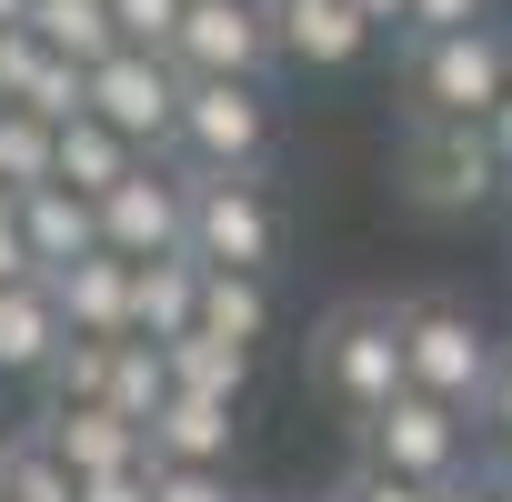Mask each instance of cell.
<instances>
[{"mask_svg": "<svg viewBox=\"0 0 512 502\" xmlns=\"http://www.w3.org/2000/svg\"><path fill=\"white\" fill-rule=\"evenodd\" d=\"M171 61L181 81H272V0H191Z\"/></svg>", "mask_w": 512, "mask_h": 502, "instance_id": "30bf717a", "label": "cell"}, {"mask_svg": "<svg viewBox=\"0 0 512 502\" xmlns=\"http://www.w3.org/2000/svg\"><path fill=\"white\" fill-rule=\"evenodd\" d=\"M412 41H462V31H492V0H412L402 11Z\"/></svg>", "mask_w": 512, "mask_h": 502, "instance_id": "4316f807", "label": "cell"}, {"mask_svg": "<svg viewBox=\"0 0 512 502\" xmlns=\"http://www.w3.org/2000/svg\"><path fill=\"white\" fill-rule=\"evenodd\" d=\"M402 362H412V392L422 402H442V412H482V392H492V372H502V342L472 322V302H452V292H412L402 302Z\"/></svg>", "mask_w": 512, "mask_h": 502, "instance_id": "7a4b0ae2", "label": "cell"}, {"mask_svg": "<svg viewBox=\"0 0 512 502\" xmlns=\"http://www.w3.org/2000/svg\"><path fill=\"white\" fill-rule=\"evenodd\" d=\"M181 61H161V51H111L101 71H91V121L101 131H121L141 161H171V131H181Z\"/></svg>", "mask_w": 512, "mask_h": 502, "instance_id": "5b68a950", "label": "cell"}, {"mask_svg": "<svg viewBox=\"0 0 512 502\" xmlns=\"http://www.w3.org/2000/svg\"><path fill=\"white\" fill-rule=\"evenodd\" d=\"M11 211H21V231H31V262H41V282L101 251V211H91L81 191H61V181H51V191H31V201H11Z\"/></svg>", "mask_w": 512, "mask_h": 502, "instance_id": "e0dca14e", "label": "cell"}, {"mask_svg": "<svg viewBox=\"0 0 512 502\" xmlns=\"http://www.w3.org/2000/svg\"><path fill=\"white\" fill-rule=\"evenodd\" d=\"M492 492H502V502H512V472H492Z\"/></svg>", "mask_w": 512, "mask_h": 502, "instance_id": "8d00e7d4", "label": "cell"}, {"mask_svg": "<svg viewBox=\"0 0 512 502\" xmlns=\"http://www.w3.org/2000/svg\"><path fill=\"white\" fill-rule=\"evenodd\" d=\"M402 11H412V0H362V21H372V31H382V21L402 31Z\"/></svg>", "mask_w": 512, "mask_h": 502, "instance_id": "836d02e7", "label": "cell"}, {"mask_svg": "<svg viewBox=\"0 0 512 502\" xmlns=\"http://www.w3.org/2000/svg\"><path fill=\"white\" fill-rule=\"evenodd\" d=\"M81 502H151V472H111V482H81Z\"/></svg>", "mask_w": 512, "mask_h": 502, "instance_id": "1f68e13d", "label": "cell"}, {"mask_svg": "<svg viewBox=\"0 0 512 502\" xmlns=\"http://www.w3.org/2000/svg\"><path fill=\"white\" fill-rule=\"evenodd\" d=\"M272 51L292 71H352L372 51V21L362 0H272Z\"/></svg>", "mask_w": 512, "mask_h": 502, "instance_id": "8fae6325", "label": "cell"}, {"mask_svg": "<svg viewBox=\"0 0 512 502\" xmlns=\"http://www.w3.org/2000/svg\"><path fill=\"white\" fill-rule=\"evenodd\" d=\"M402 181H412L422 211H492V201L512 191L492 131H472V121H422L412 151H402Z\"/></svg>", "mask_w": 512, "mask_h": 502, "instance_id": "52a82bcc", "label": "cell"}, {"mask_svg": "<svg viewBox=\"0 0 512 502\" xmlns=\"http://www.w3.org/2000/svg\"><path fill=\"white\" fill-rule=\"evenodd\" d=\"M131 171H141V151H131L121 131H101V121H71V131H61V191H81L91 211H101Z\"/></svg>", "mask_w": 512, "mask_h": 502, "instance_id": "d6986e66", "label": "cell"}, {"mask_svg": "<svg viewBox=\"0 0 512 502\" xmlns=\"http://www.w3.org/2000/svg\"><path fill=\"white\" fill-rule=\"evenodd\" d=\"M61 181V131L31 111H0V201H31Z\"/></svg>", "mask_w": 512, "mask_h": 502, "instance_id": "7402d4cb", "label": "cell"}, {"mask_svg": "<svg viewBox=\"0 0 512 502\" xmlns=\"http://www.w3.org/2000/svg\"><path fill=\"white\" fill-rule=\"evenodd\" d=\"M312 372H322V392H332L352 422L392 412V402L412 392V362H402V302H332V312L312 322Z\"/></svg>", "mask_w": 512, "mask_h": 502, "instance_id": "6da1fadb", "label": "cell"}, {"mask_svg": "<svg viewBox=\"0 0 512 502\" xmlns=\"http://www.w3.org/2000/svg\"><path fill=\"white\" fill-rule=\"evenodd\" d=\"M171 392H191V402H221V412H241V392H251V352H231V342L191 332V342H171Z\"/></svg>", "mask_w": 512, "mask_h": 502, "instance_id": "44dd1931", "label": "cell"}, {"mask_svg": "<svg viewBox=\"0 0 512 502\" xmlns=\"http://www.w3.org/2000/svg\"><path fill=\"white\" fill-rule=\"evenodd\" d=\"M512 91V41L502 31H462V41H412V101L422 121H492Z\"/></svg>", "mask_w": 512, "mask_h": 502, "instance_id": "8992f818", "label": "cell"}, {"mask_svg": "<svg viewBox=\"0 0 512 502\" xmlns=\"http://www.w3.org/2000/svg\"><path fill=\"white\" fill-rule=\"evenodd\" d=\"M442 502H502V492H492V482H452Z\"/></svg>", "mask_w": 512, "mask_h": 502, "instance_id": "e575fe53", "label": "cell"}, {"mask_svg": "<svg viewBox=\"0 0 512 502\" xmlns=\"http://www.w3.org/2000/svg\"><path fill=\"white\" fill-rule=\"evenodd\" d=\"M21 282H41V262H31V231H21V211L0 201V292H21Z\"/></svg>", "mask_w": 512, "mask_h": 502, "instance_id": "f1b7e54d", "label": "cell"}, {"mask_svg": "<svg viewBox=\"0 0 512 502\" xmlns=\"http://www.w3.org/2000/svg\"><path fill=\"white\" fill-rule=\"evenodd\" d=\"M111 352H121V342H71V352L41 372L51 412H111Z\"/></svg>", "mask_w": 512, "mask_h": 502, "instance_id": "cb8c5ba5", "label": "cell"}, {"mask_svg": "<svg viewBox=\"0 0 512 502\" xmlns=\"http://www.w3.org/2000/svg\"><path fill=\"white\" fill-rule=\"evenodd\" d=\"M272 131H282L272 81H191V91H181L171 161H181V171H221V181H241V171L272 161Z\"/></svg>", "mask_w": 512, "mask_h": 502, "instance_id": "3957f363", "label": "cell"}, {"mask_svg": "<svg viewBox=\"0 0 512 502\" xmlns=\"http://www.w3.org/2000/svg\"><path fill=\"white\" fill-rule=\"evenodd\" d=\"M362 462L392 472V482H412V492L472 482V472H462V412H442V402H422V392H402L392 412L362 422Z\"/></svg>", "mask_w": 512, "mask_h": 502, "instance_id": "ba28073f", "label": "cell"}, {"mask_svg": "<svg viewBox=\"0 0 512 502\" xmlns=\"http://www.w3.org/2000/svg\"><path fill=\"white\" fill-rule=\"evenodd\" d=\"M201 332V262L171 251V262H131V342H191Z\"/></svg>", "mask_w": 512, "mask_h": 502, "instance_id": "4fadbf2b", "label": "cell"}, {"mask_svg": "<svg viewBox=\"0 0 512 502\" xmlns=\"http://www.w3.org/2000/svg\"><path fill=\"white\" fill-rule=\"evenodd\" d=\"M51 292H61V322H71V342H131V262L91 251V262L51 272Z\"/></svg>", "mask_w": 512, "mask_h": 502, "instance_id": "9a60e30c", "label": "cell"}, {"mask_svg": "<svg viewBox=\"0 0 512 502\" xmlns=\"http://www.w3.org/2000/svg\"><path fill=\"white\" fill-rule=\"evenodd\" d=\"M201 332L231 342V352H251V342L272 332V282H251V272H201Z\"/></svg>", "mask_w": 512, "mask_h": 502, "instance_id": "ffe728a7", "label": "cell"}, {"mask_svg": "<svg viewBox=\"0 0 512 502\" xmlns=\"http://www.w3.org/2000/svg\"><path fill=\"white\" fill-rule=\"evenodd\" d=\"M0 502H81V482L41 452V432H11V452H0Z\"/></svg>", "mask_w": 512, "mask_h": 502, "instance_id": "d4e9b609", "label": "cell"}, {"mask_svg": "<svg viewBox=\"0 0 512 502\" xmlns=\"http://www.w3.org/2000/svg\"><path fill=\"white\" fill-rule=\"evenodd\" d=\"M0 452H11V432H0Z\"/></svg>", "mask_w": 512, "mask_h": 502, "instance_id": "74e56055", "label": "cell"}, {"mask_svg": "<svg viewBox=\"0 0 512 502\" xmlns=\"http://www.w3.org/2000/svg\"><path fill=\"white\" fill-rule=\"evenodd\" d=\"M231 432H241V412L171 392V412H161L141 442H151V472H231Z\"/></svg>", "mask_w": 512, "mask_h": 502, "instance_id": "2e32d148", "label": "cell"}, {"mask_svg": "<svg viewBox=\"0 0 512 502\" xmlns=\"http://www.w3.org/2000/svg\"><path fill=\"white\" fill-rule=\"evenodd\" d=\"M151 502H241L231 472H151Z\"/></svg>", "mask_w": 512, "mask_h": 502, "instance_id": "f546056e", "label": "cell"}, {"mask_svg": "<svg viewBox=\"0 0 512 502\" xmlns=\"http://www.w3.org/2000/svg\"><path fill=\"white\" fill-rule=\"evenodd\" d=\"M41 452L71 482H111V472H151V442L121 412H41Z\"/></svg>", "mask_w": 512, "mask_h": 502, "instance_id": "7c38bea8", "label": "cell"}, {"mask_svg": "<svg viewBox=\"0 0 512 502\" xmlns=\"http://www.w3.org/2000/svg\"><path fill=\"white\" fill-rule=\"evenodd\" d=\"M482 432H492V452H502V472H512V352H502V372H492V392H482V412H472Z\"/></svg>", "mask_w": 512, "mask_h": 502, "instance_id": "4dcf8cb0", "label": "cell"}, {"mask_svg": "<svg viewBox=\"0 0 512 502\" xmlns=\"http://www.w3.org/2000/svg\"><path fill=\"white\" fill-rule=\"evenodd\" d=\"M61 352H71V322H61V292L51 282L0 292V382H41Z\"/></svg>", "mask_w": 512, "mask_h": 502, "instance_id": "5bb4252c", "label": "cell"}, {"mask_svg": "<svg viewBox=\"0 0 512 502\" xmlns=\"http://www.w3.org/2000/svg\"><path fill=\"white\" fill-rule=\"evenodd\" d=\"M0 31H31V0H0Z\"/></svg>", "mask_w": 512, "mask_h": 502, "instance_id": "d590c367", "label": "cell"}, {"mask_svg": "<svg viewBox=\"0 0 512 502\" xmlns=\"http://www.w3.org/2000/svg\"><path fill=\"white\" fill-rule=\"evenodd\" d=\"M191 262H201V272L272 282V262H282V201H272L262 171H241V181L191 171Z\"/></svg>", "mask_w": 512, "mask_h": 502, "instance_id": "277c9868", "label": "cell"}, {"mask_svg": "<svg viewBox=\"0 0 512 502\" xmlns=\"http://www.w3.org/2000/svg\"><path fill=\"white\" fill-rule=\"evenodd\" d=\"M482 131H492V151H502V171H512V91H502V111H492Z\"/></svg>", "mask_w": 512, "mask_h": 502, "instance_id": "d6a6232c", "label": "cell"}, {"mask_svg": "<svg viewBox=\"0 0 512 502\" xmlns=\"http://www.w3.org/2000/svg\"><path fill=\"white\" fill-rule=\"evenodd\" d=\"M101 251L111 262H171V251H191V171L181 161H141L101 201Z\"/></svg>", "mask_w": 512, "mask_h": 502, "instance_id": "9c48e42d", "label": "cell"}, {"mask_svg": "<svg viewBox=\"0 0 512 502\" xmlns=\"http://www.w3.org/2000/svg\"><path fill=\"white\" fill-rule=\"evenodd\" d=\"M181 11H191V0H111L121 51H161V61H171V41H181Z\"/></svg>", "mask_w": 512, "mask_h": 502, "instance_id": "484cf974", "label": "cell"}, {"mask_svg": "<svg viewBox=\"0 0 512 502\" xmlns=\"http://www.w3.org/2000/svg\"><path fill=\"white\" fill-rule=\"evenodd\" d=\"M31 41L71 71H101L121 51V21H111V0H31Z\"/></svg>", "mask_w": 512, "mask_h": 502, "instance_id": "ac0fdd59", "label": "cell"}, {"mask_svg": "<svg viewBox=\"0 0 512 502\" xmlns=\"http://www.w3.org/2000/svg\"><path fill=\"white\" fill-rule=\"evenodd\" d=\"M332 502H442V492H412V482H392V472H372V462H352V472L332 482Z\"/></svg>", "mask_w": 512, "mask_h": 502, "instance_id": "83f0119b", "label": "cell"}, {"mask_svg": "<svg viewBox=\"0 0 512 502\" xmlns=\"http://www.w3.org/2000/svg\"><path fill=\"white\" fill-rule=\"evenodd\" d=\"M111 412H121L131 432H151V422L171 412V352H161V342H121V352H111Z\"/></svg>", "mask_w": 512, "mask_h": 502, "instance_id": "603a6c76", "label": "cell"}]
</instances>
